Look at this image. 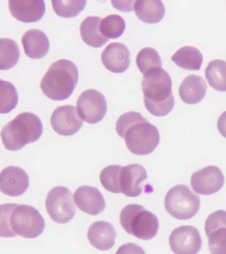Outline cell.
Instances as JSON below:
<instances>
[{"label":"cell","mask_w":226,"mask_h":254,"mask_svg":"<svg viewBox=\"0 0 226 254\" xmlns=\"http://www.w3.org/2000/svg\"><path fill=\"white\" fill-rule=\"evenodd\" d=\"M116 254H146L140 246L134 243H128L121 246Z\"/></svg>","instance_id":"obj_32"},{"label":"cell","mask_w":226,"mask_h":254,"mask_svg":"<svg viewBox=\"0 0 226 254\" xmlns=\"http://www.w3.org/2000/svg\"><path fill=\"white\" fill-rule=\"evenodd\" d=\"M200 205L199 196L183 185L170 189L164 199L166 211L178 220H188L194 217L199 210Z\"/></svg>","instance_id":"obj_7"},{"label":"cell","mask_w":226,"mask_h":254,"mask_svg":"<svg viewBox=\"0 0 226 254\" xmlns=\"http://www.w3.org/2000/svg\"><path fill=\"white\" fill-rule=\"evenodd\" d=\"M217 127L220 134L226 138V111L222 113L218 119Z\"/></svg>","instance_id":"obj_33"},{"label":"cell","mask_w":226,"mask_h":254,"mask_svg":"<svg viewBox=\"0 0 226 254\" xmlns=\"http://www.w3.org/2000/svg\"><path fill=\"white\" fill-rule=\"evenodd\" d=\"M205 231L210 253L226 254V211L220 210L210 214Z\"/></svg>","instance_id":"obj_10"},{"label":"cell","mask_w":226,"mask_h":254,"mask_svg":"<svg viewBox=\"0 0 226 254\" xmlns=\"http://www.w3.org/2000/svg\"><path fill=\"white\" fill-rule=\"evenodd\" d=\"M102 20L100 17L90 16L81 23V37L83 41L91 47L100 48L109 41L101 32L100 23Z\"/></svg>","instance_id":"obj_23"},{"label":"cell","mask_w":226,"mask_h":254,"mask_svg":"<svg viewBox=\"0 0 226 254\" xmlns=\"http://www.w3.org/2000/svg\"><path fill=\"white\" fill-rule=\"evenodd\" d=\"M9 9L15 19L29 23L40 21L46 7L43 0H9Z\"/></svg>","instance_id":"obj_16"},{"label":"cell","mask_w":226,"mask_h":254,"mask_svg":"<svg viewBox=\"0 0 226 254\" xmlns=\"http://www.w3.org/2000/svg\"><path fill=\"white\" fill-rule=\"evenodd\" d=\"M45 206L51 219L59 224H66L74 218L76 207L72 192L63 186L55 187L47 194Z\"/></svg>","instance_id":"obj_8"},{"label":"cell","mask_w":226,"mask_h":254,"mask_svg":"<svg viewBox=\"0 0 226 254\" xmlns=\"http://www.w3.org/2000/svg\"><path fill=\"white\" fill-rule=\"evenodd\" d=\"M74 200L82 211L90 215H98L106 208L104 196L98 189L94 187H80L75 192Z\"/></svg>","instance_id":"obj_17"},{"label":"cell","mask_w":226,"mask_h":254,"mask_svg":"<svg viewBox=\"0 0 226 254\" xmlns=\"http://www.w3.org/2000/svg\"><path fill=\"white\" fill-rule=\"evenodd\" d=\"M134 9L139 19L148 24L159 23L165 14V7L159 0H139L134 3Z\"/></svg>","instance_id":"obj_22"},{"label":"cell","mask_w":226,"mask_h":254,"mask_svg":"<svg viewBox=\"0 0 226 254\" xmlns=\"http://www.w3.org/2000/svg\"><path fill=\"white\" fill-rule=\"evenodd\" d=\"M147 179V171L140 164H131L122 167L120 177L122 193L131 197L140 196L143 191L142 184Z\"/></svg>","instance_id":"obj_15"},{"label":"cell","mask_w":226,"mask_h":254,"mask_svg":"<svg viewBox=\"0 0 226 254\" xmlns=\"http://www.w3.org/2000/svg\"><path fill=\"white\" fill-rule=\"evenodd\" d=\"M87 237L91 245L96 249L106 251L114 246L116 232L109 222L98 221L90 226Z\"/></svg>","instance_id":"obj_19"},{"label":"cell","mask_w":226,"mask_h":254,"mask_svg":"<svg viewBox=\"0 0 226 254\" xmlns=\"http://www.w3.org/2000/svg\"><path fill=\"white\" fill-rule=\"evenodd\" d=\"M0 113L7 114L16 107L18 93L14 85L9 81L0 80Z\"/></svg>","instance_id":"obj_27"},{"label":"cell","mask_w":226,"mask_h":254,"mask_svg":"<svg viewBox=\"0 0 226 254\" xmlns=\"http://www.w3.org/2000/svg\"><path fill=\"white\" fill-rule=\"evenodd\" d=\"M77 111L79 117L85 122L96 124L102 121L106 115V98L100 91L88 89L78 97Z\"/></svg>","instance_id":"obj_9"},{"label":"cell","mask_w":226,"mask_h":254,"mask_svg":"<svg viewBox=\"0 0 226 254\" xmlns=\"http://www.w3.org/2000/svg\"><path fill=\"white\" fill-rule=\"evenodd\" d=\"M102 62L112 72H124L130 65V52L124 44L111 43L102 52Z\"/></svg>","instance_id":"obj_18"},{"label":"cell","mask_w":226,"mask_h":254,"mask_svg":"<svg viewBox=\"0 0 226 254\" xmlns=\"http://www.w3.org/2000/svg\"><path fill=\"white\" fill-rule=\"evenodd\" d=\"M1 236L35 238L44 231L45 222L40 212L26 204L7 203L1 206Z\"/></svg>","instance_id":"obj_2"},{"label":"cell","mask_w":226,"mask_h":254,"mask_svg":"<svg viewBox=\"0 0 226 254\" xmlns=\"http://www.w3.org/2000/svg\"><path fill=\"white\" fill-rule=\"evenodd\" d=\"M1 56H0V69L6 70L12 68L18 63L20 51L17 44L13 40L1 39Z\"/></svg>","instance_id":"obj_26"},{"label":"cell","mask_w":226,"mask_h":254,"mask_svg":"<svg viewBox=\"0 0 226 254\" xmlns=\"http://www.w3.org/2000/svg\"><path fill=\"white\" fill-rule=\"evenodd\" d=\"M43 130L42 122L37 115L23 113L3 127L1 132V140L7 150L17 151L38 140Z\"/></svg>","instance_id":"obj_5"},{"label":"cell","mask_w":226,"mask_h":254,"mask_svg":"<svg viewBox=\"0 0 226 254\" xmlns=\"http://www.w3.org/2000/svg\"><path fill=\"white\" fill-rule=\"evenodd\" d=\"M116 128L133 154L140 156L151 154L159 144L158 128L140 113H124L117 121Z\"/></svg>","instance_id":"obj_1"},{"label":"cell","mask_w":226,"mask_h":254,"mask_svg":"<svg viewBox=\"0 0 226 254\" xmlns=\"http://www.w3.org/2000/svg\"><path fill=\"white\" fill-rule=\"evenodd\" d=\"M202 244L199 232L192 226L175 228L169 237L170 248L175 254H197Z\"/></svg>","instance_id":"obj_11"},{"label":"cell","mask_w":226,"mask_h":254,"mask_svg":"<svg viewBox=\"0 0 226 254\" xmlns=\"http://www.w3.org/2000/svg\"><path fill=\"white\" fill-rule=\"evenodd\" d=\"M53 9L57 15L64 18L76 17L84 10L86 1H55L52 0Z\"/></svg>","instance_id":"obj_31"},{"label":"cell","mask_w":226,"mask_h":254,"mask_svg":"<svg viewBox=\"0 0 226 254\" xmlns=\"http://www.w3.org/2000/svg\"><path fill=\"white\" fill-rule=\"evenodd\" d=\"M21 41L25 55L32 59H42L48 53L50 47L46 34L38 29L25 32Z\"/></svg>","instance_id":"obj_20"},{"label":"cell","mask_w":226,"mask_h":254,"mask_svg":"<svg viewBox=\"0 0 226 254\" xmlns=\"http://www.w3.org/2000/svg\"><path fill=\"white\" fill-rule=\"evenodd\" d=\"M51 123L55 132L66 136L76 134L83 125L76 107L73 105H65L55 109L51 116Z\"/></svg>","instance_id":"obj_13"},{"label":"cell","mask_w":226,"mask_h":254,"mask_svg":"<svg viewBox=\"0 0 226 254\" xmlns=\"http://www.w3.org/2000/svg\"><path fill=\"white\" fill-rule=\"evenodd\" d=\"M190 184L196 193L210 195L223 188L224 174L218 167L208 166L192 174Z\"/></svg>","instance_id":"obj_12"},{"label":"cell","mask_w":226,"mask_h":254,"mask_svg":"<svg viewBox=\"0 0 226 254\" xmlns=\"http://www.w3.org/2000/svg\"><path fill=\"white\" fill-rule=\"evenodd\" d=\"M122 167L118 165H112L103 169L100 173V182L103 187L108 191L114 193L122 192L120 177Z\"/></svg>","instance_id":"obj_30"},{"label":"cell","mask_w":226,"mask_h":254,"mask_svg":"<svg viewBox=\"0 0 226 254\" xmlns=\"http://www.w3.org/2000/svg\"><path fill=\"white\" fill-rule=\"evenodd\" d=\"M206 78L216 91H226V62L215 60L210 62L205 70Z\"/></svg>","instance_id":"obj_25"},{"label":"cell","mask_w":226,"mask_h":254,"mask_svg":"<svg viewBox=\"0 0 226 254\" xmlns=\"http://www.w3.org/2000/svg\"><path fill=\"white\" fill-rule=\"evenodd\" d=\"M144 75L142 85L145 106L154 116H166L174 106L171 77L162 67Z\"/></svg>","instance_id":"obj_3"},{"label":"cell","mask_w":226,"mask_h":254,"mask_svg":"<svg viewBox=\"0 0 226 254\" xmlns=\"http://www.w3.org/2000/svg\"><path fill=\"white\" fill-rule=\"evenodd\" d=\"M178 66L184 69L191 71L200 70L201 68L203 56L201 52L195 47H183L180 48L178 51L171 58Z\"/></svg>","instance_id":"obj_24"},{"label":"cell","mask_w":226,"mask_h":254,"mask_svg":"<svg viewBox=\"0 0 226 254\" xmlns=\"http://www.w3.org/2000/svg\"><path fill=\"white\" fill-rule=\"evenodd\" d=\"M78 81L76 65L68 60H59L49 67L41 80L43 93L53 101H64L73 94Z\"/></svg>","instance_id":"obj_4"},{"label":"cell","mask_w":226,"mask_h":254,"mask_svg":"<svg viewBox=\"0 0 226 254\" xmlns=\"http://www.w3.org/2000/svg\"><path fill=\"white\" fill-rule=\"evenodd\" d=\"M136 64L143 74L162 67V61L158 52L152 48H145L137 56Z\"/></svg>","instance_id":"obj_28"},{"label":"cell","mask_w":226,"mask_h":254,"mask_svg":"<svg viewBox=\"0 0 226 254\" xmlns=\"http://www.w3.org/2000/svg\"><path fill=\"white\" fill-rule=\"evenodd\" d=\"M207 91V85L203 77L190 75L186 77L179 87L180 99L186 104L193 105L200 102Z\"/></svg>","instance_id":"obj_21"},{"label":"cell","mask_w":226,"mask_h":254,"mask_svg":"<svg viewBox=\"0 0 226 254\" xmlns=\"http://www.w3.org/2000/svg\"><path fill=\"white\" fill-rule=\"evenodd\" d=\"M120 221L128 234L143 240L153 238L159 228L157 217L138 204H130L123 208Z\"/></svg>","instance_id":"obj_6"},{"label":"cell","mask_w":226,"mask_h":254,"mask_svg":"<svg viewBox=\"0 0 226 254\" xmlns=\"http://www.w3.org/2000/svg\"><path fill=\"white\" fill-rule=\"evenodd\" d=\"M29 178L26 172L17 166H9L0 174V190L11 196H18L25 193L29 188Z\"/></svg>","instance_id":"obj_14"},{"label":"cell","mask_w":226,"mask_h":254,"mask_svg":"<svg viewBox=\"0 0 226 254\" xmlns=\"http://www.w3.org/2000/svg\"><path fill=\"white\" fill-rule=\"evenodd\" d=\"M100 30L107 39H118L126 30V22L120 15H108L101 21Z\"/></svg>","instance_id":"obj_29"}]
</instances>
